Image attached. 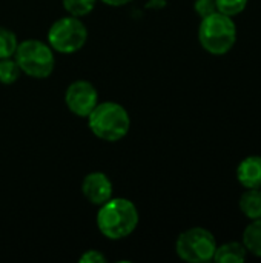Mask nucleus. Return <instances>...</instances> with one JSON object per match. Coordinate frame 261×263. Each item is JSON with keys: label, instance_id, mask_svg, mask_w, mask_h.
<instances>
[{"label": "nucleus", "instance_id": "nucleus-1", "mask_svg": "<svg viewBox=\"0 0 261 263\" xmlns=\"http://www.w3.org/2000/svg\"><path fill=\"white\" fill-rule=\"evenodd\" d=\"M97 228L109 240H122L131 236L140 222V214L134 202L123 197H111L98 206Z\"/></svg>", "mask_w": 261, "mask_h": 263}, {"label": "nucleus", "instance_id": "nucleus-2", "mask_svg": "<svg viewBox=\"0 0 261 263\" xmlns=\"http://www.w3.org/2000/svg\"><path fill=\"white\" fill-rule=\"evenodd\" d=\"M86 119L91 133L111 143L125 139L131 129L129 112L117 102H98Z\"/></svg>", "mask_w": 261, "mask_h": 263}, {"label": "nucleus", "instance_id": "nucleus-3", "mask_svg": "<svg viewBox=\"0 0 261 263\" xmlns=\"http://www.w3.org/2000/svg\"><path fill=\"white\" fill-rule=\"evenodd\" d=\"M198 42L211 55L228 54L237 42V25L234 18L218 11L203 17L198 26Z\"/></svg>", "mask_w": 261, "mask_h": 263}, {"label": "nucleus", "instance_id": "nucleus-4", "mask_svg": "<svg viewBox=\"0 0 261 263\" xmlns=\"http://www.w3.org/2000/svg\"><path fill=\"white\" fill-rule=\"evenodd\" d=\"M14 59L20 66L22 74L32 79H46L55 68L54 49L48 45V42H42L38 39L18 42Z\"/></svg>", "mask_w": 261, "mask_h": 263}, {"label": "nucleus", "instance_id": "nucleus-5", "mask_svg": "<svg viewBox=\"0 0 261 263\" xmlns=\"http://www.w3.org/2000/svg\"><path fill=\"white\" fill-rule=\"evenodd\" d=\"M46 42L54 49V52L74 54L86 45L88 28L80 17L68 14L49 26Z\"/></svg>", "mask_w": 261, "mask_h": 263}, {"label": "nucleus", "instance_id": "nucleus-6", "mask_svg": "<svg viewBox=\"0 0 261 263\" xmlns=\"http://www.w3.org/2000/svg\"><path fill=\"white\" fill-rule=\"evenodd\" d=\"M215 250V236L203 227H192L180 233L175 240L177 256L188 263L211 262L214 259Z\"/></svg>", "mask_w": 261, "mask_h": 263}, {"label": "nucleus", "instance_id": "nucleus-7", "mask_svg": "<svg viewBox=\"0 0 261 263\" xmlns=\"http://www.w3.org/2000/svg\"><path fill=\"white\" fill-rule=\"evenodd\" d=\"M65 103L77 117H88L98 103V92L88 80H75L65 91Z\"/></svg>", "mask_w": 261, "mask_h": 263}, {"label": "nucleus", "instance_id": "nucleus-8", "mask_svg": "<svg viewBox=\"0 0 261 263\" xmlns=\"http://www.w3.org/2000/svg\"><path fill=\"white\" fill-rule=\"evenodd\" d=\"M112 191L114 186L111 179L102 171L86 174L82 182V193L85 199L95 206H100L102 203L109 200L112 197Z\"/></svg>", "mask_w": 261, "mask_h": 263}, {"label": "nucleus", "instance_id": "nucleus-9", "mask_svg": "<svg viewBox=\"0 0 261 263\" xmlns=\"http://www.w3.org/2000/svg\"><path fill=\"white\" fill-rule=\"evenodd\" d=\"M235 177L243 188L261 190V156L254 154L245 157L235 170Z\"/></svg>", "mask_w": 261, "mask_h": 263}, {"label": "nucleus", "instance_id": "nucleus-10", "mask_svg": "<svg viewBox=\"0 0 261 263\" xmlns=\"http://www.w3.org/2000/svg\"><path fill=\"white\" fill-rule=\"evenodd\" d=\"M248 259V251L242 242L232 240L223 245H217L214 253V262L217 263H243Z\"/></svg>", "mask_w": 261, "mask_h": 263}, {"label": "nucleus", "instance_id": "nucleus-11", "mask_svg": "<svg viewBox=\"0 0 261 263\" xmlns=\"http://www.w3.org/2000/svg\"><path fill=\"white\" fill-rule=\"evenodd\" d=\"M240 211L249 219H261V190L260 188H245L238 199Z\"/></svg>", "mask_w": 261, "mask_h": 263}, {"label": "nucleus", "instance_id": "nucleus-12", "mask_svg": "<svg viewBox=\"0 0 261 263\" xmlns=\"http://www.w3.org/2000/svg\"><path fill=\"white\" fill-rule=\"evenodd\" d=\"M242 243L245 245L248 254L261 259V219L251 220L243 230Z\"/></svg>", "mask_w": 261, "mask_h": 263}, {"label": "nucleus", "instance_id": "nucleus-13", "mask_svg": "<svg viewBox=\"0 0 261 263\" xmlns=\"http://www.w3.org/2000/svg\"><path fill=\"white\" fill-rule=\"evenodd\" d=\"M22 76V69L14 57L0 59V83L2 85H12Z\"/></svg>", "mask_w": 261, "mask_h": 263}, {"label": "nucleus", "instance_id": "nucleus-14", "mask_svg": "<svg viewBox=\"0 0 261 263\" xmlns=\"http://www.w3.org/2000/svg\"><path fill=\"white\" fill-rule=\"evenodd\" d=\"M17 46H18V40L14 31L0 25V59L14 57Z\"/></svg>", "mask_w": 261, "mask_h": 263}, {"label": "nucleus", "instance_id": "nucleus-15", "mask_svg": "<svg viewBox=\"0 0 261 263\" xmlns=\"http://www.w3.org/2000/svg\"><path fill=\"white\" fill-rule=\"evenodd\" d=\"M98 0H62L65 11L74 17H85L91 14Z\"/></svg>", "mask_w": 261, "mask_h": 263}, {"label": "nucleus", "instance_id": "nucleus-16", "mask_svg": "<svg viewBox=\"0 0 261 263\" xmlns=\"http://www.w3.org/2000/svg\"><path fill=\"white\" fill-rule=\"evenodd\" d=\"M248 2L249 0H215V5L218 12L229 17H235L246 9Z\"/></svg>", "mask_w": 261, "mask_h": 263}, {"label": "nucleus", "instance_id": "nucleus-17", "mask_svg": "<svg viewBox=\"0 0 261 263\" xmlns=\"http://www.w3.org/2000/svg\"><path fill=\"white\" fill-rule=\"evenodd\" d=\"M194 11L200 18L208 17L214 12H217V5L215 0H195L194 2Z\"/></svg>", "mask_w": 261, "mask_h": 263}, {"label": "nucleus", "instance_id": "nucleus-18", "mask_svg": "<svg viewBox=\"0 0 261 263\" xmlns=\"http://www.w3.org/2000/svg\"><path fill=\"white\" fill-rule=\"evenodd\" d=\"M78 260L82 263H105L106 262V257L100 251H97V250H88V251H85L80 256Z\"/></svg>", "mask_w": 261, "mask_h": 263}, {"label": "nucleus", "instance_id": "nucleus-19", "mask_svg": "<svg viewBox=\"0 0 261 263\" xmlns=\"http://www.w3.org/2000/svg\"><path fill=\"white\" fill-rule=\"evenodd\" d=\"M100 2L105 3V5H108V6H115V8H118V6H125V5L131 3L132 0H100Z\"/></svg>", "mask_w": 261, "mask_h": 263}]
</instances>
